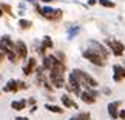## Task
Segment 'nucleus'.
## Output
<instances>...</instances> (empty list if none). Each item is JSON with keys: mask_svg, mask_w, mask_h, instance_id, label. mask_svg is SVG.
I'll return each instance as SVG.
<instances>
[{"mask_svg": "<svg viewBox=\"0 0 125 120\" xmlns=\"http://www.w3.org/2000/svg\"><path fill=\"white\" fill-rule=\"evenodd\" d=\"M119 117L125 120V111H121V112H119Z\"/></svg>", "mask_w": 125, "mask_h": 120, "instance_id": "obj_27", "label": "nucleus"}, {"mask_svg": "<svg viewBox=\"0 0 125 120\" xmlns=\"http://www.w3.org/2000/svg\"><path fill=\"white\" fill-rule=\"evenodd\" d=\"M37 11H39L45 18H48V20H59V18L63 16L62 9H54L51 6H43V8L37 6Z\"/></svg>", "mask_w": 125, "mask_h": 120, "instance_id": "obj_4", "label": "nucleus"}, {"mask_svg": "<svg viewBox=\"0 0 125 120\" xmlns=\"http://www.w3.org/2000/svg\"><path fill=\"white\" fill-rule=\"evenodd\" d=\"M117 108H119V102H111V103L108 105V114H110V117H111V119H117L119 117Z\"/></svg>", "mask_w": 125, "mask_h": 120, "instance_id": "obj_13", "label": "nucleus"}, {"mask_svg": "<svg viewBox=\"0 0 125 120\" xmlns=\"http://www.w3.org/2000/svg\"><path fill=\"white\" fill-rule=\"evenodd\" d=\"M65 65L63 62L57 60V57L52 62V68L50 69V82L54 85V88H62L65 86Z\"/></svg>", "mask_w": 125, "mask_h": 120, "instance_id": "obj_1", "label": "nucleus"}, {"mask_svg": "<svg viewBox=\"0 0 125 120\" xmlns=\"http://www.w3.org/2000/svg\"><path fill=\"white\" fill-rule=\"evenodd\" d=\"M70 120H91V117H90L88 112H80V114H77V116L71 117Z\"/></svg>", "mask_w": 125, "mask_h": 120, "instance_id": "obj_21", "label": "nucleus"}, {"mask_svg": "<svg viewBox=\"0 0 125 120\" xmlns=\"http://www.w3.org/2000/svg\"><path fill=\"white\" fill-rule=\"evenodd\" d=\"M60 100H62V103H63V106H66V108H76V109H77V105H76V103L73 102V99H71L68 94L62 95Z\"/></svg>", "mask_w": 125, "mask_h": 120, "instance_id": "obj_15", "label": "nucleus"}, {"mask_svg": "<svg viewBox=\"0 0 125 120\" xmlns=\"http://www.w3.org/2000/svg\"><path fill=\"white\" fill-rule=\"evenodd\" d=\"M82 55L85 57L86 60H90L93 65H97V66H104L107 63V59H104L102 55L99 54V52H96L93 48H86V49L82 52Z\"/></svg>", "mask_w": 125, "mask_h": 120, "instance_id": "obj_2", "label": "nucleus"}, {"mask_svg": "<svg viewBox=\"0 0 125 120\" xmlns=\"http://www.w3.org/2000/svg\"><path fill=\"white\" fill-rule=\"evenodd\" d=\"M36 66H37V62H36V59H28V62H26V65L23 66V74L25 75H31L32 73H34V69H36Z\"/></svg>", "mask_w": 125, "mask_h": 120, "instance_id": "obj_10", "label": "nucleus"}, {"mask_svg": "<svg viewBox=\"0 0 125 120\" xmlns=\"http://www.w3.org/2000/svg\"><path fill=\"white\" fill-rule=\"evenodd\" d=\"M107 45L108 48L111 49V52L114 55H122L124 54V51H125V48L121 42H117V40H113V39H108L107 40Z\"/></svg>", "mask_w": 125, "mask_h": 120, "instance_id": "obj_7", "label": "nucleus"}, {"mask_svg": "<svg viewBox=\"0 0 125 120\" xmlns=\"http://www.w3.org/2000/svg\"><path fill=\"white\" fill-rule=\"evenodd\" d=\"M96 3V0H88V5H94Z\"/></svg>", "mask_w": 125, "mask_h": 120, "instance_id": "obj_30", "label": "nucleus"}, {"mask_svg": "<svg viewBox=\"0 0 125 120\" xmlns=\"http://www.w3.org/2000/svg\"><path fill=\"white\" fill-rule=\"evenodd\" d=\"M0 51H2V52H3V54H5V55H6V54H8V52H9V51H12V49H9V48H8L6 45H5V43H3V42H0Z\"/></svg>", "mask_w": 125, "mask_h": 120, "instance_id": "obj_25", "label": "nucleus"}, {"mask_svg": "<svg viewBox=\"0 0 125 120\" xmlns=\"http://www.w3.org/2000/svg\"><path fill=\"white\" fill-rule=\"evenodd\" d=\"M3 57H5V54H3L2 51H0V62H3Z\"/></svg>", "mask_w": 125, "mask_h": 120, "instance_id": "obj_29", "label": "nucleus"}, {"mask_svg": "<svg viewBox=\"0 0 125 120\" xmlns=\"http://www.w3.org/2000/svg\"><path fill=\"white\" fill-rule=\"evenodd\" d=\"M0 9H2V11H5V12H8V14H12L11 6H9V5H6V3H0Z\"/></svg>", "mask_w": 125, "mask_h": 120, "instance_id": "obj_24", "label": "nucleus"}, {"mask_svg": "<svg viewBox=\"0 0 125 120\" xmlns=\"http://www.w3.org/2000/svg\"><path fill=\"white\" fill-rule=\"evenodd\" d=\"M3 91H5V92H16V91H19L17 80H14V79L8 80V83H6V86L3 88Z\"/></svg>", "mask_w": 125, "mask_h": 120, "instance_id": "obj_14", "label": "nucleus"}, {"mask_svg": "<svg viewBox=\"0 0 125 120\" xmlns=\"http://www.w3.org/2000/svg\"><path fill=\"white\" fill-rule=\"evenodd\" d=\"M2 14H3V11H2V9H0V17H2Z\"/></svg>", "mask_w": 125, "mask_h": 120, "instance_id": "obj_32", "label": "nucleus"}, {"mask_svg": "<svg viewBox=\"0 0 125 120\" xmlns=\"http://www.w3.org/2000/svg\"><path fill=\"white\" fill-rule=\"evenodd\" d=\"M73 73L76 74V77L79 79L80 82V86H85V88H96L97 86V82H96L90 74H86L85 71H80V69H74Z\"/></svg>", "mask_w": 125, "mask_h": 120, "instance_id": "obj_3", "label": "nucleus"}, {"mask_svg": "<svg viewBox=\"0 0 125 120\" xmlns=\"http://www.w3.org/2000/svg\"><path fill=\"white\" fill-rule=\"evenodd\" d=\"M97 92L96 91H93L91 88H86V91H82L80 92V100H82L83 103H88V105H91V103H94L96 102V97H97Z\"/></svg>", "mask_w": 125, "mask_h": 120, "instance_id": "obj_6", "label": "nucleus"}, {"mask_svg": "<svg viewBox=\"0 0 125 120\" xmlns=\"http://www.w3.org/2000/svg\"><path fill=\"white\" fill-rule=\"evenodd\" d=\"M45 108L48 109V111L56 112V114H62V112H63V109H62L60 106H56V105H50V103H46V105H45Z\"/></svg>", "mask_w": 125, "mask_h": 120, "instance_id": "obj_19", "label": "nucleus"}, {"mask_svg": "<svg viewBox=\"0 0 125 120\" xmlns=\"http://www.w3.org/2000/svg\"><path fill=\"white\" fill-rule=\"evenodd\" d=\"M66 89L70 91V92H74L76 95H80V82L79 79L76 77L74 73H70L68 75V85H65Z\"/></svg>", "mask_w": 125, "mask_h": 120, "instance_id": "obj_5", "label": "nucleus"}, {"mask_svg": "<svg viewBox=\"0 0 125 120\" xmlns=\"http://www.w3.org/2000/svg\"><path fill=\"white\" fill-rule=\"evenodd\" d=\"M19 26H20L22 29H28V28H31V22L25 20V18H20V20H19Z\"/></svg>", "mask_w": 125, "mask_h": 120, "instance_id": "obj_22", "label": "nucleus"}, {"mask_svg": "<svg viewBox=\"0 0 125 120\" xmlns=\"http://www.w3.org/2000/svg\"><path fill=\"white\" fill-rule=\"evenodd\" d=\"M26 103H28V102H26L25 99H22V100H14V102H11V108L16 109V111H22V109H25Z\"/></svg>", "mask_w": 125, "mask_h": 120, "instance_id": "obj_17", "label": "nucleus"}, {"mask_svg": "<svg viewBox=\"0 0 125 120\" xmlns=\"http://www.w3.org/2000/svg\"><path fill=\"white\" fill-rule=\"evenodd\" d=\"M42 2H46V3H50V2H52V0H42Z\"/></svg>", "mask_w": 125, "mask_h": 120, "instance_id": "obj_31", "label": "nucleus"}, {"mask_svg": "<svg viewBox=\"0 0 125 120\" xmlns=\"http://www.w3.org/2000/svg\"><path fill=\"white\" fill-rule=\"evenodd\" d=\"M99 3L102 5V6H105V8H114V3L111 0H99Z\"/></svg>", "mask_w": 125, "mask_h": 120, "instance_id": "obj_23", "label": "nucleus"}, {"mask_svg": "<svg viewBox=\"0 0 125 120\" xmlns=\"http://www.w3.org/2000/svg\"><path fill=\"white\" fill-rule=\"evenodd\" d=\"M0 42H3V43H5V45H6V46L9 48V49H12V51H14V49H16V43H14V42H12L11 39H9V37H8V36H3V37H2V39H0Z\"/></svg>", "mask_w": 125, "mask_h": 120, "instance_id": "obj_18", "label": "nucleus"}, {"mask_svg": "<svg viewBox=\"0 0 125 120\" xmlns=\"http://www.w3.org/2000/svg\"><path fill=\"white\" fill-rule=\"evenodd\" d=\"M17 85H19V89H26L28 88V85L25 82H20V80H17Z\"/></svg>", "mask_w": 125, "mask_h": 120, "instance_id": "obj_26", "label": "nucleus"}, {"mask_svg": "<svg viewBox=\"0 0 125 120\" xmlns=\"http://www.w3.org/2000/svg\"><path fill=\"white\" fill-rule=\"evenodd\" d=\"M79 31H80V28H79V26H71L70 29H68V39H70V40H71V39H74V37L79 34Z\"/></svg>", "mask_w": 125, "mask_h": 120, "instance_id": "obj_20", "label": "nucleus"}, {"mask_svg": "<svg viewBox=\"0 0 125 120\" xmlns=\"http://www.w3.org/2000/svg\"><path fill=\"white\" fill-rule=\"evenodd\" d=\"M16 54L19 59H26L28 57V48L25 45V42H22V40H17L16 42Z\"/></svg>", "mask_w": 125, "mask_h": 120, "instance_id": "obj_8", "label": "nucleus"}, {"mask_svg": "<svg viewBox=\"0 0 125 120\" xmlns=\"http://www.w3.org/2000/svg\"><path fill=\"white\" fill-rule=\"evenodd\" d=\"M50 48H52V40H51V37H50V36H45V37H43V40H42V45H40L39 52L43 55V54H45V51H46V49H50Z\"/></svg>", "mask_w": 125, "mask_h": 120, "instance_id": "obj_12", "label": "nucleus"}, {"mask_svg": "<svg viewBox=\"0 0 125 120\" xmlns=\"http://www.w3.org/2000/svg\"><path fill=\"white\" fill-rule=\"evenodd\" d=\"M16 120H30L28 117H16Z\"/></svg>", "mask_w": 125, "mask_h": 120, "instance_id": "obj_28", "label": "nucleus"}, {"mask_svg": "<svg viewBox=\"0 0 125 120\" xmlns=\"http://www.w3.org/2000/svg\"><path fill=\"white\" fill-rule=\"evenodd\" d=\"M56 57L54 55H45L43 57V65H42V68L45 69V71H50L52 68V62H54Z\"/></svg>", "mask_w": 125, "mask_h": 120, "instance_id": "obj_16", "label": "nucleus"}, {"mask_svg": "<svg viewBox=\"0 0 125 120\" xmlns=\"http://www.w3.org/2000/svg\"><path fill=\"white\" fill-rule=\"evenodd\" d=\"M88 43H90V46L93 48L96 52H99V54L104 57V59H107V57H108V49L102 45V43H99V42H96V40H90Z\"/></svg>", "mask_w": 125, "mask_h": 120, "instance_id": "obj_9", "label": "nucleus"}, {"mask_svg": "<svg viewBox=\"0 0 125 120\" xmlns=\"http://www.w3.org/2000/svg\"><path fill=\"white\" fill-rule=\"evenodd\" d=\"M114 75H113V80L114 82H121L122 79H125V68L121 65H114Z\"/></svg>", "mask_w": 125, "mask_h": 120, "instance_id": "obj_11", "label": "nucleus"}]
</instances>
